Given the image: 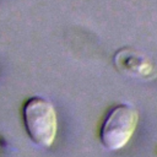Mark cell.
Wrapping results in <instances>:
<instances>
[{
	"instance_id": "1",
	"label": "cell",
	"mask_w": 157,
	"mask_h": 157,
	"mask_svg": "<svg viewBox=\"0 0 157 157\" xmlns=\"http://www.w3.org/2000/svg\"><path fill=\"white\" fill-rule=\"evenodd\" d=\"M22 120L28 137L36 145H53L58 131V117L50 101L39 96L29 97L22 105Z\"/></svg>"
},
{
	"instance_id": "2",
	"label": "cell",
	"mask_w": 157,
	"mask_h": 157,
	"mask_svg": "<svg viewBox=\"0 0 157 157\" xmlns=\"http://www.w3.org/2000/svg\"><path fill=\"white\" fill-rule=\"evenodd\" d=\"M139 123V112L128 103L112 107L102 120L99 140L109 151L123 148L131 139Z\"/></svg>"
}]
</instances>
